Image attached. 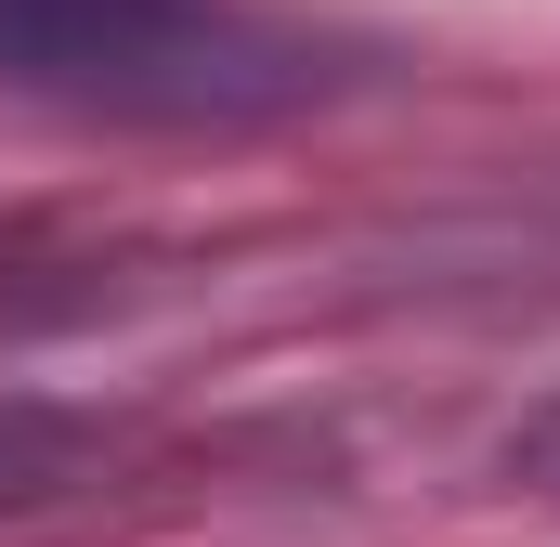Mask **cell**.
<instances>
[{
  "mask_svg": "<svg viewBox=\"0 0 560 547\" xmlns=\"http://www.w3.org/2000/svg\"><path fill=\"white\" fill-rule=\"evenodd\" d=\"M0 79L105 118H248L313 92V39L261 0H0Z\"/></svg>",
  "mask_w": 560,
  "mask_h": 547,
  "instance_id": "cell-1",
  "label": "cell"
}]
</instances>
